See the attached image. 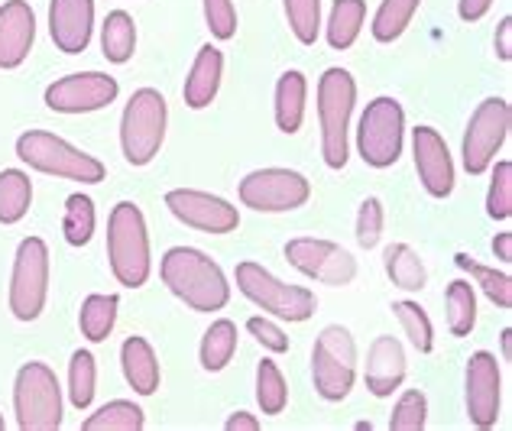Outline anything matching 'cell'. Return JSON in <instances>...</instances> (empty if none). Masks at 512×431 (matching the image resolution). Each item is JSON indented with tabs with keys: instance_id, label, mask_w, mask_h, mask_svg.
Listing matches in <instances>:
<instances>
[{
	"instance_id": "cell-1",
	"label": "cell",
	"mask_w": 512,
	"mask_h": 431,
	"mask_svg": "<svg viewBox=\"0 0 512 431\" xmlns=\"http://www.w3.org/2000/svg\"><path fill=\"white\" fill-rule=\"evenodd\" d=\"M159 276L192 312H221L231 302L224 269L195 247H172L159 263Z\"/></svg>"
},
{
	"instance_id": "cell-2",
	"label": "cell",
	"mask_w": 512,
	"mask_h": 431,
	"mask_svg": "<svg viewBox=\"0 0 512 431\" xmlns=\"http://www.w3.org/2000/svg\"><path fill=\"white\" fill-rule=\"evenodd\" d=\"M107 260L120 286L140 289L150 279V234L143 211L133 201H120L107 218Z\"/></svg>"
},
{
	"instance_id": "cell-3",
	"label": "cell",
	"mask_w": 512,
	"mask_h": 431,
	"mask_svg": "<svg viewBox=\"0 0 512 431\" xmlns=\"http://www.w3.org/2000/svg\"><path fill=\"white\" fill-rule=\"evenodd\" d=\"M357 104V82L347 69H328L318 82L321 153L331 169L347 166V130Z\"/></svg>"
},
{
	"instance_id": "cell-4",
	"label": "cell",
	"mask_w": 512,
	"mask_h": 431,
	"mask_svg": "<svg viewBox=\"0 0 512 431\" xmlns=\"http://www.w3.org/2000/svg\"><path fill=\"white\" fill-rule=\"evenodd\" d=\"M17 156L36 172L59 175V179H72L82 185H98L107 175L101 159L75 150L72 143H65L62 137L46 130H26L17 140Z\"/></svg>"
},
{
	"instance_id": "cell-5",
	"label": "cell",
	"mask_w": 512,
	"mask_h": 431,
	"mask_svg": "<svg viewBox=\"0 0 512 431\" xmlns=\"http://www.w3.org/2000/svg\"><path fill=\"white\" fill-rule=\"evenodd\" d=\"M166 140V98L156 88H140L130 94V101L120 117V146L130 166L153 163L159 146Z\"/></svg>"
},
{
	"instance_id": "cell-6",
	"label": "cell",
	"mask_w": 512,
	"mask_h": 431,
	"mask_svg": "<svg viewBox=\"0 0 512 431\" xmlns=\"http://www.w3.org/2000/svg\"><path fill=\"white\" fill-rule=\"evenodd\" d=\"M13 409L23 431H56L62 425V389L52 367L39 360L23 363L13 383Z\"/></svg>"
},
{
	"instance_id": "cell-7",
	"label": "cell",
	"mask_w": 512,
	"mask_h": 431,
	"mask_svg": "<svg viewBox=\"0 0 512 431\" xmlns=\"http://www.w3.org/2000/svg\"><path fill=\"white\" fill-rule=\"evenodd\" d=\"M237 289L247 295V299L263 308V312L276 315L282 321H308L315 315L318 299L312 289L302 286H289V282L276 279L269 269H263L260 263H237Z\"/></svg>"
},
{
	"instance_id": "cell-8",
	"label": "cell",
	"mask_w": 512,
	"mask_h": 431,
	"mask_svg": "<svg viewBox=\"0 0 512 431\" xmlns=\"http://www.w3.org/2000/svg\"><path fill=\"white\" fill-rule=\"evenodd\" d=\"M357 376V344L354 334L341 325H328L312 347V380L321 399L341 402L354 389Z\"/></svg>"
},
{
	"instance_id": "cell-9",
	"label": "cell",
	"mask_w": 512,
	"mask_h": 431,
	"mask_svg": "<svg viewBox=\"0 0 512 431\" xmlns=\"http://www.w3.org/2000/svg\"><path fill=\"white\" fill-rule=\"evenodd\" d=\"M402 137H406V114L396 98H376L367 104L357 130L360 159L373 169H389L402 156Z\"/></svg>"
},
{
	"instance_id": "cell-10",
	"label": "cell",
	"mask_w": 512,
	"mask_h": 431,
	"mask_svg": "<svg viewBox=\"0 0 512 431\" xmlns=\"http://www.w3.org/2000/svg\"><path fill=\"white\" fill-rule=\"evenodd\" d=\"M49 295V247L39 237H26L17 247L10 276V312L20 321H36Z\"/></svg>"
},
{
	"instance_id": "cell-11",
	"label": "cell",
	"mask_w": 512,
	"mask_h": 431,
	"mask_svg": "<svg viewBox=\"0 0 512 431\" xmlns=\"http://www.w3.org/2000/svg\"><path fill=\"white\" fill-rule=\"evenodd\" d=\"M509 124L512 111L503 98H487L483 104H477L464 133V169L470 175H483L493 166L496 153L503 150L509 137Z\"/></svg>"
},
{
	"instance_id": "cell-12",
	"label": "cell",
	"mask_w": 512,
	"mask_h": 431,
	"mask_svg": "<svg viewBox=\"0 0 512 431\" xmlns=\"http://www.w3.org/2000/svg\"><path fill=\"white\" fill-rule=\"evenodd\" d=\"M312 198V185L292 169H256L240 182V201L253 211H295Z\"/></svg>"
},
{
	"instance_id": "cell-13",
	"label": "cell",
	"mask_w": 512,
	"mask_h": 431,
	"mask_svg": "<svg viewBox=\"0 0 512 431\" xmlns=\"http://www.w3.org/2000/svg\"><path fill=\"white\" fill-rule=\"evenodd\" d=\"M286 260L305 273L308 279H318L325 286H347L357 276V260L331 240L318 237H295L286 244Z\"/></svg>"
},
{
	"instance_id": "cell-14",
	"label": "cell",
	"mask_w": 512,
	"mask_h": 431,
	"mask_svg": "<svg viewBox=\"0 0 512 431\" xmlns=\"http://www.w3.org/2000/svg\"><path fill=\"white\" fill-rule=\"evenodd\" d=\"M117 78L104 72H78L69 78H59L46 88V104L59 114H91L101 107L114 104L117 98Z\"/></svg>"
},
{
	"instance_id": "cell-15",
	"label": "cell",
	"mask_w": 512,
	"mask_h": 431,
	"mask_svg": "<svg viewBox=\"0 0 512 431\" xmlns=\"http://www.w3.org/2000/svg\"><path fill=\"white\" fill-rule=\"evenodd\" d=\"M166 208L182 224L205 234H231L240 227V214L231 201L208 192H195V188H172L166 195Z\"/></svg>"
},
{
	"instance_id": "cell-16",
	"label": "cell",
	"mask_w": 512,
	"mask_h": 431,
	"mask_svg": "<svg viewBox=\"0 0 512 431\" xmlns=\"http://www.w3.org/2000/svg\"><path fill=\"white\" fill-rule=\"evenodd\" d=\"M467 415L477 428H493L500 419V363L490 350L467 360Z\"/></svg>"
},
{
	"instance_id": "cell-17",
	"label": "cell",
	"mask_w": 512,
	"mask_h": 431,
	"mask_svg": "<svg viewBox=\"0 0 512 431\" xmlns=\"http://www.w3.org/2000/svg\"><path fill=\"white\" fill-rule=\"evenodd\" d=\"M412 156L419 179L431 198H448L454 192V163L448 153V143L441 140L435 127H415L412 130Z\"/></svg>"
},
{
	"instance_id": "cell-18",
	"label": "cell",
	"mask_w": 512,
	"mask_h": 431,
	"mask_svg": "<svg viewBox=\"0 0 512 431\" xmlns=\"http://www.w3.org/2000/svg\"><path fill=\"white\" fill-rule=\"evenodd\" d=\"M94 0H52L49 4V36L62 52L78 56L91 43Z\"/></svg>"
},
{
	"instance_id": "cell-19",
	"label": "cell",
	"mask_w": 512,
	"mask_h": 431,
	"mask_svg": "<svg viewBox=\"0 0 512 431\" xmlns=\"http://www.w3.org/2000/svg\"><path fill=\"white\" fill-rule=\"evenodd\" d=\"M36 39V13L26 0L0 7V69H20Z\"/></svg>"
},
{
	"instance_id": "cell-20",
	"label": "cell",
	"mask_w": 512,
	"mask_h": 431,
	"mask_svg": "<svg viewBox=\"0 0 512 431\" xmlns=\"http://www.w3.org/2000/svg\"><path fill=\"white\" fill-rule=\"evenodd\" d=\"M406 380V350L396 338H376L367 357V389L376 399L393 396L396 389Z\"/></svg>"
},
{
	"instance_id": "cell-21",
	"label": "cell",
	"mask_w": 512,
	"mask_h": 431,
	"mask_svg": "<svg viewBox=\"0 0 512 431\" xmlns=\"http://www.w3.org/2000/svg\"><path fill=\"white\" fill-rule=\"evenodd\" d=\"M221 75H224V56L221 49L214 46H201L198 56L192 62V72L185 78V104L192 111H201L208 107L214 98H218V88H221Z\"/></svg>"
},
{
	"instance_id": "cell-22",
	"label": "cell",
	"mask_w": 512,
	"mask_h": 431,
	"mask_svg": "<svg viewBox=\"0 0 512 431\" xmlns=\"http://www.w3.org/2000/svg\"><path fill=\"white\" fill-rule=\"evenodd\" d=\"M120 363H124V376L133 386V393L153 396L159 389V360L146 338H127L120 347Z\"/></svg>"
},
{
	"instance_id": "cell-23",
	"label": "cell",
	"mask_w": 512,
	"mask_h": 431,
	"mask_svg": "<svg viewBox=\"0 0 512 431\" xmlns=\"http://www.w3.org/2000/svg\"><path fill=\"white\" fill-rule=\"evenodd\" d=\"M305 94L308 82L302 72H286L276 85V127L282 133H295L305 120Z\"/></svg>"
},
{
	"instance_id": "cell-24",
	"label": "cell",
	"mask_w": 512,
	"mask_h": 431,
	"mask_svg": "<svg viewBox=\"0 0 512 431\" xmlns=\"http://www.w3.org/2000/svg\"><path fill=\"white\" fill-rule=\"evenodd\" d=\"M383 263H386V276L393 279V286H396V289H406V292H422V289H425L428 269H425V263H422L419 253H415L409 244H393V247H386Z\"/></svg>"
},
{
	"instance_id": "cell-25",
	"label": "cell",
	"mask_w": 512,
	"mask_h": 431,
	"mask_svg": "<svg viewBox=\"0 0 512 431\" xmlns=\"http://www.w3.org/2000/svg\"><path fill=\"white\" fill-rule=\"evenodd\" d=\"M101 49L104 59L114 65H124L133 59V49H137V26L127 10H114L107 13V20L101 26Z\"/></svg>"
},
{
	"instance_id": "cell-26",
	"label": "cell",
	"mask_w": 512,
	"mask_h": 431,
	"mask_svg": "<svg viewBox=\"0 0 512 431\" xmlns=\"http://www.w3.org/2000/svg\"><path fill=\"white\" fill-rule=\"evenodd\" d=\"M33 201V182L20 169L0 172V224H17L26 218Z\"/></svg>"
},
{
	"instance_id": "cell-27",
	"label": "cell",
	"mask_w": 512,
	"mask_h": 431,
	"mask_svg": "<svg viewBox=\"0 0 512 431\" xmlns=\"http://www.w3.org/2000/svg\"><path fill=\"white\" fill-rule=\"evenodd\" d=\"M234 354H237V325L227 318L214 321V325L205 331V338H201V350H198L201 367L208 373H218L234 360Z\"/></svg>"
},
{
	"instance_id": "cell-28",
	"label": "cell",
	"mask_w": 512,
	"mask_h": 431,
	"mask_svg": "<svg viewBox=\"0 0 512 431\" xmlns=\"http://www.w3.org/2000/svg\"><path fill=\"white\" fill-rule=\"evenodd\" d=\"M117 308H120L117 295H88V299L82 302L78 325H82V334L91 344L107 341V334H111L117 325Z\"/></svg>"
},
{
	"instance_id": "cell-29",
	"label": "cell",
	"mask_w": 512,
	"mask_h": 431,
	"mask_svg": "<svg viewBox=\"0 0 512 431\" xmlns=\"http://www.w3.org/2000/svg\"><path fill=\"white\" fill-rule=\"evenodd\" d=\"M363 17H367V4L363 0H334L328 17V43L331 49H350L357 43Z\"/></svg>"
},
{
	"instance_id": "cell-30",
	"label": "cell",
	"mask_w": 512,
	"mask_h": 431,
	"mask_svg": "<svg viewBox=\"0 0 512 431\" xmlns=\"http://www.w3.org/2000/svg\"><path fill=\"white\" fill-rule=\"evenodd\" d=\"M444 305H448V328L454 338H467L477 325V292L467 279H454L444 295Z\"/></svg>"
},
{
	"instance_id": "cell-31",
	"label": "cell",
	"mask_w": 512,
	"mask_h": 431,
	"mask_svg": "<svg viewBox=\"0 0 512 431\" xmlns=\"http://www.w3.org/2000/svg\"><path fill=\"white\" fill-rule=\"evenodd\" d=\"M454 263L477 282V286L483 289V295H487L496 308H512V279L506 273H496V269L477 263L474 257H467V253H457Z\"/></svg>"
},
{
	"instance_id": "cell-32",
	"label": "cell",
	"mask_w": 512,
	"mask_h": 431,
	"mask_svg": "<svg viewBox=\"0 0 512 431\" xmlns=\"http://www.w3.org/2000/svg\"><path fill=\"white\" fill-rule=\"evenodd\" d=\"M422 0H383L380 10H376L373 17V39L376 43H393L402 33H406V26L412 23L415 10H419Z\"/></svg>"
},
{
	"instance_id": "cell-33",
	"label": "cell",
	"mask_w": 512,
	"mask_h": 431,
	"mask_svg": "<svg viewBox=\"0 0 512 431\" xmlns=\"http://www.w3.org/2000/svg\"><path fill=\"white\" fill-rule=\"evenodd\" d=\"M143 409L127 399H114L101 406L85 419V431H140L143 428Z\"/></svg>"
},
{
	"instance_id": "cell-34",
	"label": "cell",
	"mask_w": 512,
	"mask_h": 431,
	"mask_svg": "<svg viewBox=\"0 0 512 431\" xmlns=\"http://www.w3.org/2000/svg\"><path fill=\"white\" fill-rule=\"evenodd\" d=\"M256 402H260L263 415H282L289 402V386H286V376L276 367L273 360H263L256 367Z\"/></svg>"
},
{
	"instance_id": "cell-35",
	"label": "cell",
	"mask_w": 512,
	"mask_h": 431,
	"mask_svg": "<svg viewBox=\"0 0 512 431\" xmlns=\"http://www.w3.org/2000/svg\"><path fill=\"white\" fill-rule=\"evenodd\" d=\"M393 312L399 318L402 331H406V338L412 341V347L419 350V354H431V347H435V328H431V318L425 315V308L419 302L402 299L393 305Z\"/></svg>"
},
{
	"instance_id": "cell-36",
	"label": "cell",
	"mask_w": 512,
	"mask_h": 431,
	"mask_svg": "<svg viewBox=\"0 0 512 431\" xmlns=\"http://www.w3.org/2000/svg\"><path fill=\"white\" fill-rule=\"evenodd\" d=\"M94 380H98V367H94L91 350H75L69 363V396L75 409H88L94 399Z\"/></svg>"
},
{
	"instance_id": "cell-37",
	"label": "cell",
	"mask_w": 512,
	"mask_h": 431,
	"mask_svg": "<svg viewBox=\"0 0 512 431\" xmlns=\"http://www.w3.org/2000/svg\"><path fill=\"white\" fill-rule=\"evenodd\" d=\"M65 240L72 247H85L94 234V201L88 195H72L65 201V221H62Z\"/></svg>"
},
{
	"instance_id": "cell-38",
	"label": "cell",
	"mask_w": 512,
	"mask_h": 431,
	"mask_svg": "<svg viewBox=\"0 0 512 431\" xmlns=\"http://www.w3.org/2000/svg\"><path fill=\"white\" fill-rule=\"evenodd\" d=\"M286 4L289 30L302 46H312L321 33V0H282Z\"/></svg>"
},
{
	"instance_id": "cell-39",
	"label": "cell",
	"mask_w": 512,
	"mask_h": 431,
	"mask_svg": "<svg viewBox=\"0 0 512 431\" xmlns=\"http://www.w3.org/2000/svg\"><path fill=\"white\" fill-rule=\"evenodd\" d=\"M428 422V399L422 389H406L399 396L393 415H389V431H422Z\"/></svg>"
},
{
	"instance_id": "cell-40",
	"label": "cell",
	"mask_w": 512,
	"mask_h": 431,
	"mask_svg": "<svg viewBox=\"0 0 512 431\" xmlns=\"http://www.w3.org/2000/svg\"><path fill=\"white\" fill-rule=\"evenodd\" d=\"M487 214L493 221H509L512 218V163L503 159L493 169V182L487 192Z\"/></svg>"
},
{
	"instance_id": "cell-41",
	"label": "cell",
	"mask_w": 512,
	"mask_h": 431,
	"mask_svg": "<svg viewBox=\"0 0 512 431\" xmlns=\"http://www.w3.org/2000/svg\"><path fill=\"white\" fill-rule=\"evenodd\" d=\"M380 237H383V201L367 198L357 211V244L363 250H370L380 244Z\"/></svg>"
},
{
	"instance_id": "cell-42",
	"label": "cell",
	"mask_w": 512,
	"mask_h": 431,
	"mask_svg": "<svg viewBox=\"0 0 512 431\" xmlns=\"http://www.w3.org/2000/svg\"><path fill=\"white\" fill-rule=\"evenodd\" d=\"M205 20L211 36L218 39H234L237 33V10L231 0H205Z\"/></svg>"
},
{
	"instance_id": "cell-43",
	"label": "cell",
	"mask_w": 512,
	"mask_h": 431,
	"mask_svg": "<svg viewBox=\"0 0 512 431\" xmlns=\"http://www.w3.org/2000/svg\"><path fill=\"white\" fill-rule=\"evenodd\" d=\"M247 331H250L253 338L260 341L266 350H273V354H286V350H289L286 331H282L279 325H273L269 318H250V321H247Z\"/></svg>"
},
{
	"instance_id": "cell-44",
	"label": "cell",
	"mask_w": 512,
	"mask_h": 431,
	"mask_svg": "<svg viewBox=\"0 0 512 431\" xmlns=\"http://www.w3.org/2000/svg\"><path fill=\"white\" fill-rule=\"evenodd\" d=\"M496 56H500V62L512 59V17H503L496 26Z\"/></svg>"
},
{
	"instance_id": "cell-45",
	"label": "cell",
	"mask_w": 512,
	"mask_h": 431,
	"mask_svg": "<svg viewBox=\"0 0 512 431\" xmlns=\"http://www.w3.org/2000/svg\"><path fill=\"white\" fill-rule=\"evenodd\" d=\"M490 7H493V0H461V4H457V13H461V20L477 23L487 17Z\"/></svg>"
},
{
	"instance_id": "cell-46",
	"label": "cell",
	"mask_w": 512,
	"mask_h": 431,
	"mask_svg": "<svg viewBox=\"0 0 512 431\" xmlns=\"http://www.w3.org/2000/svg\"><path fill=\"white\" fill-rule=\"evenodd\" d=\"M224 428L227 431H256V428H260V422H256L250 412H237V415H231V419H227Z\"/></svg>"
},
{
	"instance_id": "cell-47",
	"label": "cell",
	"mask_w": 512,
	"mask_h": 431,
	"mask_svg": "<svg viewBox=\"0 0 512 431\" xmlns=\"http://www.w3.org/2000/svg\"><path fill=\"white\" fill-rule=\"evenodd\" d=\"M493 253H496V260L500 263H512V234H496L493 240Z\"/></svg>"
},
{
	"instance_id": "cell-48",
	"label": "cell",
	"mask_w": 512,
	"mask_h": 431,
	"mask_svg": "<svg viewBox=\"0 0 512 431\" xmlns=\"http://www.w3.org/2000/svg\"><path fill=\"white\" fill-rule=\"evenodd\" d=\"M503 357H506V360H512V328H506V331H503Z\"/></svg>"
},
{
	"instance_id": "cell-49",
	"label": "cell",
	"mask_w": 512,
	"mask_h": 431,
	"mask_svg": "<svg viewBox=\"0 0 512 431\" xmlns=\"http://www.w3.org/2000/svg\"><path fill=\"white\" fill-rule=\"evenodd\" d=\"M0 431H4V415H0Z\"/></svg>"
}]
</instances>
